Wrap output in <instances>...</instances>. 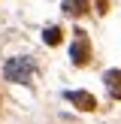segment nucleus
Listing matches in <instances>:
<instances>
[{"label": "nucleus", "instance_id": "39448f33", "mask_svg": "<svg viewBox=\"0 0 121 124\" xmlns=\"http://www.w3.org/2000/svg\"><path fill=\"white\" fill-rule=\"evenodd\" d=\"M60 36H64V33H60V27H48L45 33H42V42H45V46H58Z\"/></svg>", "mask_w": 121, "mask_h": 124}, {"label": "nucleus", "instance_id": "f03ea898", "mask_svg": "<svg viewBox=\"0 0 121 124\" xmlns=\"http://www.w3.org/2000/svg\"><path fill=\"white\" fill-rule=\"evenodd\" d=\"M70 54H73V64H88L91 61V42H88V36L79 30L76 33V42H73V48H70Z\"/></svg>", "mask_w": 121, "mask_h": 124}, {"label": "nucleus", "instance_id": "7ed1b4c3", "mask_svg": "<svg viewBox=\"0 0 121 124\" xmlns=\"http://www.w3.org/2000/svg\"><path fill=\"white\" fill-rule=\"evenodd\" d=\"M67 100H73L79 109H85V112H91V109L97 106V103H94V97H91V94H85V91H67Z\"/></svg>", "mask_w": 121, "mask_h": 124}, {"label": "nucleus", "instance_id": "423d86ee", "mask_svg": "<svg viewBox=\"0 0 121 124\" xmlns=\"http://www.w3.org/2000/svg\"><path fill=\"white\" fill-rule=\"evenodd\" d=\"M67 15H79V12H85V0H67Z\"/></svg>", "mask_w": 121, "mask_h": 124}, {"label": "nucleus", "instance_id": "f257e3e1", "mask_svg": "<svg viewBox=\"0 0 121 124\" xmlns=\"http://www.w3.org/2000/svg\"><path fill=\"white\" fill-rule=\"evenodd\" d=\"M33 73H36V67H33L30 58H12V61H6V67H3V76L9 79V82H30Z\"/></svg>", "mask_w": 121, "mask_h": 124}, {"label": "nucleus", "instance_id": "0eeeda50", "mask_svg": "<svg viewBox=\"0 0 121 124\" xmlns=\"http://www.w3.org/2000/svg\"><path fill=\"white\" fill-rule=\"evenodd\" d=\"M100 3H103V0H100Z\"/></svg>", "mask_w": 121, "mask_h": 124}, {"label": "nucleus", "instance_id": "20e7f679", "mask_svg": "<svg viewBox=\"0 0 121 124\" xmlns=\"http://www.w3.org/2000/svg\"><path fill=\"white\" fill-rule=\"evenodd\" d=\"M106 88L112 97H121V70H109L106 73Z\"/></svg>", "mask_w": 121, "mask_h": 124}]
</instances>
